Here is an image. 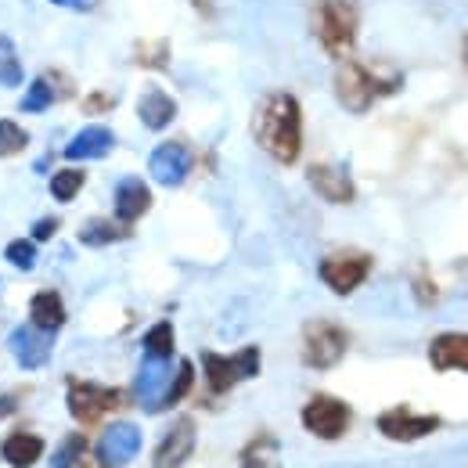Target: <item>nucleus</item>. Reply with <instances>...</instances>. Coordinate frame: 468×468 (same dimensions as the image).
Segmentation results:
<instances>
[{"label":"nucleus","mask_w":468,"mask_h":468,"mask_svg":"<svg viewBox=\"0 0 468 468\" xmlns=\"http://www.w3.org/2000/svg\"><path fill=\"white\" fill-rule=\"evenodd\" d=\"M83 454H87V440H83L80 432H69V436L58 443L55 458H51V468H76Z\"/></svg>","instance_id":"obj_29"},{"label":"nucleus","mask_w":468,"mask_h":468,"mask_svg":"<svg viewBox=\"0 0 468 468\" xmlns=\"http://www.w3.org/2000/svg\"><path fill=\"white\" fill-rule=\"evenodd\" d=\"M148 174H152L155 184H163V187H180L187 180V174H191V152H187V144L163 141L148 155Z\"/></svg>","instance_id":"obj_11"},{"label":"nucleus","mask_w":468,"mask_h":468,"mask_svg":"<svg viewBox=\"0 0 468 468\" xmlns=\"http://www.w3.org/2000/svg\"><path fill=\"white\" fill-rule=\"evenodd\" d=\"M29 324H37L40 332H51V335L65 324V303H61V295L55 289H44V292L33 295V303H29Z\"/></svg>","instance_id":"obj_22"},{"label":"nucleus","mask_w":468,"mask_h":468,"mask_svg":"<svg viewBox=\"0 0 468 468\" xmlns=\"http://www.w3.org/2000/svg\"><path fill=\"white\" fill-rule=\"evenodd\" d=\"M252 137L271 159H278L285 166H292L299 159V152H303V112H299V101L289 90H274L256 105Z\"/></svg>","instance_id":"obj_1"},{"label":"nucleus","mask_w":468,"mask_h":468,"mask_svg":"<svg viewBox=\"0 0 468 468\" xmlns=\"http://www.w3.org/2000/svg\"><path fill=\"white\" fill-rule=\"evenodd\" d=\"M414 292H418L421 303H429V306L436 303V289H432V282H425V278H418V282H414Z\"/></svg>","instance_id":"obj_36"},{"label":"nucleus","mask_w":468,"mask_h":468,"mask_svg":"<svg viewBox=\"0 0 468 468\" xmlns=\"http://www.w3.org/2000/svg\"><path fill=\"white\" fill-rule=\"evenodd\" d=\"M170 378H174L170 360L144 356V364H141V371H137V382H133V393L144 400V410H152V414H155V404H159V397L166 393Z\"/></svg>","instance_id":"obj_18"},{"label":"nucleus","mask_w":468,"mask_h":468,"mask_svg":"<svg viewBox=\"0 0 468 468\" xmlns=\"http://www.w3.org/2000/svg\"><path fill=\"white\" fill-rule=\"evenodd\" d=\"M144 356H155V360H170L174 356V324L170 321H159L148 328L144 335Z\"/></svg>","instance_id":"obj_26"},{"label":"nucleus","mask_w":468,"mask_h":468,"mask_svg":"<svg viewBox=\"0 0 468 468\" xmlns=\"http://www.w3.org/2000/svg\"><path fill=\"white\" fill-rule=\"evenodd\" d=\"M133 58L141 61L144 69H166V61H170V44H166V40H141Z\"/></svg>","instance_id":"obj_31"},{"label":"nucleus","mask_w":468,"mask_h":468,"mask_svg":"<svg viewBox=\"0 0 468 468\" xmlns=\"http://www.w3.org/2000/svg\"><path fill=\"white\" fill-rule=\"evenodd\" d=\"M116 101L109 98V94H90L87 98V112H105V109H112Z\"/></svg>","instance_id":"obj_35"},{"label":"nucleus","mask_w":468,"mask_h":468,"mask_svg":"<svg viewBox=\"0 0 468 468\" xmlns=\"http://www.w3.org/2000/svg\"><path fill=\"white\" fill-rule=\"evenodd\" d=\"M191 386H195V364H191V360H180L174 371V378H170V386H166V393H163L159 404H155V410L176 408V404L191 393Z\"/></svg>","instance_id":"obj_24"},{"label":"nucleus","mask_w":468,"mask_h":468,"mask_svg":"<svg viewBox=\"0 0 468 468\" xmlns=\"http://www.w3.org/2000/svg\"><path fill=\"white\" fill-rule=\"evenodd\" d=\"M137 116H141V122H144L148 130H166L176 119V101L166 90L148 87V90L141 94V101H137Z\"/></svg>","instance_id":"obj_20"},{"label":"nucleus","mask_w":468,"mask_h":468,"mask_svg":"<svg viewBox=\"0 0 468 468\" xmlns=\"http://www.w3.org/2000/svg\"><path fill=\"white\" fill-rule=\"evenodd\" d=\"M7 346H11L15 360H18L26 371L44 367V364H48V356H51V332H40L37 324H22V328H15V332H11Z\"/></svg>","instance_id":"obj_13"},{"label":"nucleus","mask_w":468,"mask_h":468,"mask_svg":"<svg viewBox=\"0 0 468 468\" xmlns=\"http://www.w3.org/2000/svg\"><path fill=\"white\" fill-rule=\"evenodd\" d=\"M202 371H206L209 393L224 397V393H231L238 382L260 375V346H245V350L238 353H202Z\"/></svg>","instance_id":"obj_4"},{"label":"nucleus","mask_w":468,"mask_h":468,"mask_svg":"<svg viewBox=\"0 0 468 468\" xmlns=\"http://www.w3.org/2000/svg\"><path fill=\"white\" fill-rule=\"evenodd\" d=\"M195 440H198L195 421H191V418H176L174 425L166 429V436L159 440L152 465L155 468H180L191 454H195Z\"/></svg>","instance_id":"obj_12"},{"label":"nucleus","mask_w":468,"mask_h":468,"mask_svg":"<svg viewBox=\"0 0 468 468\" xmlns=\"http://www.w3.org/2000/svg\"><path fill=\"white\" fill-rule=\"evenodd\" d=\"M137 451H141V429L130 425V421H116L101 432V440L94 447V458L105 468H122L137 458Z\"/></svg>","instance_id":"obj_10"},{"label":"nucleus","mask_w":468,"mask_h":468,"mask_svg":"<svg viewBox=\"0 0 468 468\" xmlns=\"http://www.w3.org/2000/svg\"><path fill=\"white\" fill-rule=\"evenodd\" d=\"M83 184H87V174H83V170H76V166L58 170V174L51 176V198H55V202H72Z\"/></svg>","instance_id":"obj_27"},{"label":"nucleus","mask_w":468,"mask_h":468,"mask_svg":"<svg viewBox=\"0 0 468 468\" xmlns=\"http://www.w3.org/2000/svg\"><path fill=\"white\" fill-rule=\"evenodd\" d=\"M317 274H321V282L335 295H350L367 282L371 256L367 252H335V256H324L321 267H317Z\"/></svg>","instance_id":"obj_8"},{"label":"nucleus","mask_w":468,"mask_h":468,"mask_svg":"<svg viewBox=\"0 0 468 468\" xmlns=\"http://www.w3.org/2000/svg\"><path fill=\"white\" fill-rule=\"evenodd\" d=\"M0 83L4 87H18L22 83V61L15 58V48L0 37Z\"/></svg>","instance_id":"obj_32"},{"label":"nucleus","mask_w":468,"mask_h":468,"mask_svg":"<svg viewBox=\"0 0 468 468\" xmlns=\"http://www.w3.org/2000/svg\"><path fill=\"white\" fill-rule=\"evenodd\" d=\"M356 26H360V11L353 0H321L314 7V37L332 58L350 55L356 44Z\"/></svg>","instance_id":"obj_3"},{"label":"nucleus","mask_w":468,"mask_h":468,"mask_svg":"<svg viewBox=\"0 0 468 468\" xmlns=\"http://www.w3.org/2000/svg\"><path fill=\"white\" fill-rule=\"evenodd\" d=\"M429 364L436 371H465L468 375V332H443L429 343Z\"/></svg>","instance_id":"obj_17"},{"label":"nucleus","mask_w":468,"mask_h":468,"mask_svg":"<svg viewBox=\"0 0 468 468\" xmlns=\"http://www.w3.org/2000/svg\"><path fill=\"white\" fill-rule=\"evenodd\" d=\"M0 458L11 468H33L44 458V440L37 432H11L0 443Z\"/></svg>","instance_id":"obj_19"},{"label":"nucleus","mask_w":468,"mask_h":468,"mask_svg":"<svg viewBox=\"0 0 468 468\" xmlns=\"http://www.w3.org/2000/svg\"><path fill=\"white\" fill-rule=\"evenodd\" d=\"M55 101H58V90H55L51 76H37V80L29 83L26 98H22V112H48Z\"/></svg>","instance_id":"obj_25"},{"label":"nucleus","mask_w":468,"mask_h":468,"mask_svg":"<svg viewBox=\"0 0 468 468\" xmlns=\"http://www.w3.org/2000/svg\"><path fill=\"white\" fill-rule=\"evenodd\" d=\"M55 231H58V220H55V217L37 220V224H33V241H48V238H55Z\"/></svg>","instance_id":"obj_34"},{"label":"nucleus","mask_w":468,"mask_h":468,"mask_svg":"<svg viewBox=\"0 0 468 468\" xmlns=\"http://www.w3.org/2000/svg\"><path fill=\"white\" fill-rule=\"evenodd\" d=\"M122 238H130V224H122V220H87L80 228V241L90 249H105V245L122 241Z\"/></svg>","instance_id":"obj_23"},{"label":"nucleus","mask_w":468,"mask_h":468,"mask_svg":"<svg viewBox=\"0 0 468 468\" xmlns=\"http://www.w3.org/2000/svg\"><path fill=\"white\" fill-rule=\"evenodd\" d=\"M465 65H468V40H465Z\"/></svg>","instance_id":"obj_39"},{"label":"nucleus","mask_w":468,"mask_h":468,"mask_svg":"<svg viewBox=\"0 0 468 468\" xmlns=\"http://www.w3.org/2000/svg\"><path fill=\"white\" fill-rule=\"evenodd\" d=\"M400 87H404L400 72H378L360 61H343L335 72V98L346 112H367L378 98L397 94Z\"/></svg>","instance_id":"obj_2"},{"label":"nucleus","mask_w":468,"mask_h":468,"mask_svg":"<svg viewBox=\"0 0 468 468\" xmlns=\"http://www.w3.org/2000/svg\"><path fill=\"white\" fill-rule=\"evenodd\" d=\"M353 421V410L346 400L339 397H328V393H317L314 400H306L303 408V429L317 440H343L346 429Z\"/></svg>","instance_id":"obj_7"},{"label":"nucleus","mask_w":468,"mask_h":468,"mask_svg":"<svg viewBox=\"0 0 468 468\" xmlns=\"http://www.w3.org/2000/svg\"><path fill=\"white\" fill-rule=\"evenodd\" d=\"M55 7H65V11H76V15H90L101 7V0H51Z\"/></svg>","instance_id":"obj_33"},{"label":"nucleus","mask_w":468,"mask_h":468,"mask_svg":"<svg viewBox=\"0 0 468 468\" xmlns=\"http://www.w3.org/2000/svg\"><path fill=\"white\" fill-rule=\"evenodd\" d=\"M238 465L241 468H282V443L274 432H256L241 454H238Z\"/></svg>","instance_id":"obj_21"},{"label":"nucleus","mask_w":468,"mask_h":468,"mask_svg":"<svg viewBox=\"0 0 468 468\" xmlns=\"http://www.w3.org/2000/svg\"><path fill=\"white\" fill-rule=\"evenodd\" d=\"M112 209H116V220L122 224H137L148 209H152V191L141 176H122L116 184V195H112Z\"/></svg>","instance_id":"obj_15"},{"label":"nucleus","mask_w":468,"mask_h":468,"mask_svg":"<svg viewBox=\"0 0 468 468\" xmlns=\"http://www.w3.org/2000/svg\"><path fill=\"white\" fill-rule=\"evenodd\" d=\"M306 180H310V187L324 198V202H332V206H350L353 198H356V187H353V176L343 170V166H310L306 170Z\"/></svg>","instance_id":"obj_14"},{"label":"nucleus","mask_w":468,"mask_h":468,"mask_svg":"<svg viewBox=\"0 0 468 468\" xmlns=\"http://www.w3.org/2000/svg\"><path fill=\"white\" fill-rule=\"evenodd\" d=\"M15 408H18V400H15V397H0V421H4V418H11Z\"/></svg>","instance_id":"obj_37"},{"label":"nucleus","mask_w":468,"mask_h":468,"mask_svg":"<svg viewBox=\"0 0 468 468\" xmlns=\"http://www.w3.org/2000/svg\"><path fill=\"white\" fill-rule=\"evenodd\" d=\"M65 408L80 425H98L105 414L122 408V389L116 386H98V382H69Z\"/></svg>","instance_id":"obj_6"},{"label":"nucleus","mask_w":468,"mask_h":468,"mask_svg":"<svg viewBox=\"0 0 468 468\" xmlns=\"http://www.w3.org/2000/svg\"><path fill=\"white\" fill-rule=\"evenodd\" d=\"M378 432L386 436V440H397V443H414V440H425V436H432L440 425H443V418L440 414H418V410L410 408H389L378 414Z\"/></svg>","instance_id":"obj_9"},{"label":"nucleus","mask_w":468,"mask_h":468,"mask_svg":"<svg viewBox=\"0 0 468 468\" xmlns=\"http://www.w3.org/2000/svg\"><path fill=\"white\" fill-rule=\"evenodd\" d=\"M191 4H195V7H198V11H202V15H206V18H209V15H213V0H191Z\"/></svg>","instance_id":"obj_38"},{"label":"nucleus","mask_w":468,"mask_h":468,"mask_svg":"<svg viewBox=\"0 0 468 468\" xmlns=\"http://www.w3.org/2000/svg\"><path fill=\"white\" fill-rule=\"evenodd\" d=\"M350 350V335L343 324L332 321H310L303 328V364L314 371H328L335 367Z\"/></svg>","instance_id":"obj_5"},{"label":"nucleus","mask_w":468,"mask_h":468,"mask_svg":"<svg viewBox=\"0 0 468 468\" xmlns=\"http://www.w3.org/2000/svg\"><path fill=\"white\" fill-rule=\"evenodd\" d=\"M116 148V133L109 126H83L69 144H65V159L69 163H87V159H105Z\"/></svg>","instance_id":"obj_16"},{"label":"nucleus","mask_w":468,"mask_h":468,"mask_svg":"<svg viewBox=\"0 0 468 468\" xmlns=\"http://www.w3.org/2000/svg\"><path fill=\"white\" fill-rule=\"evenodd\" d=\"M4 256H7L11 267H18V271H33V267H37V241H29V238H15V241L4 249Z\"/></svg>","instance_id":"obj_30"},{"label":"nucleus","mask_w":468,"mask_h":468,"mask_svg":"<svg viewBox=\"0 0 468 468\" xmlns=\"http://www.w3.org/2000/svg\"><path fill=\"white\" fill-rule=\"evenodd\" d=\"M26 144H29V133L15 119H0V159H11L18 152H26Z\"/></svg>","instance_id":"obj_28"}]
</instances>
